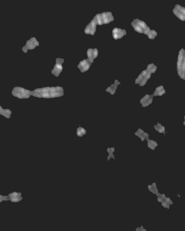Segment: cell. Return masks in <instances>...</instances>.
<instances>
[{
  "label": "cell",
  "mask_w": 185,
  "mask_h": 231,
  "mask_svg": "<svg viewBox=\"0 0 185 231\" xmlns=\"http://www.w3.org/2000/svg\"><path fill=\"white\" fill-rule=\"evenodd\" d=\"M64 94L63 88L60 86L46 87V88L35 89L31 91V95L39 98H55L61 97Z\"/></svg>",
  "instance_id": "cell-1"
},
{
  "label": "cell",
  "mask_w": 185,
  "mask_h": 231,
  "mask_svg": "<svg viewBox=\"0 0 185 231\" xmlns=\"http://www.w3.org/2000/svg\"><path fill=\"white\" fill-rule=\"evenodd\" d=\"M177 72L178 75L182 79L185 78V50L182 48L178 52L177 60Z\"/></svg>",
  "instance_id": "cell-2"
},
{
  "label": "cell",
  "mask_w": 185,
  "mask_h": 231,
  "mask_svg": "<svg viewBox=\"0 0 185 231\" xmlns=\"http://www.w3.org/2000/svg\"><path fill=\"white\" fill-rule=\"evenodd\" d=\"M97 25H101L109 24L113 21L114 18L111 12H104L102 14H98L93 19Z\"/></svg>",
  "instance_id": "cell-3"
},
{
  "label": "cell",
  "mask_w": 185,
  "mask_h": 231,
  "mask_svg": "<svg viewBox=\"0 0 185 231\" xmlns=\"http://www.w3.org/2000/svg\"><path fill=\"white\" fill-rule=\"evenodd\" d=\"M132 26L136 32L139 33H144L148 35L149 31L151 30L149 27L145 24V22L140 20L139 19H135L132 22Z\"/></svg>",
  "instance_id": "cell-4"
},
{
  "label": "cell",
  "mask_w": 185,
  "mask_h": 231,
  "mask_svg": "<svg viewBox=\"0 0 185 231\" xmlns=\"http://www.w3.org/2000/svg\"><path fill=\"white\" fill-rule=\"evenodd\" d=\"M12 94L19 99H28L31 95V91L25 90L21 87H15L12 91Z\"/></svg>",
  "instance_id": "cell-5"
},
{
  "label": "cell",
  "mask_w": 185,
  "mask_h": 231,
  "mask_svg": "<svg viewBox=\"0 0 185 231\" xmlns=\"http://www.w3.org/2000/svg\"><path fill=\"white\" fill-rule=\"evenodd\" d=\"M151 73L148 70H144L136 78L135 83L139 84L140 86H143L148 82V80L151 78Z\"/></svg>",
  "instance_id": "cell-6"
},
{
  "label": "cell",
  "mask_w": 185,
  "mask_h": 231,
  "mask_svg": "<svg viewBox=\"0 0 185 231\" xmlns=\"http://www.w3.org/2000/svg\"><path fill=\"white\" fill-rule=\"evenodd\" d=\"M39 45V42L37 41L35 37H32L29 40L27 41L26 45L22 48V51L24 53H27L28 50H33L36 47Z\"/></svg>",
  "instance_id": "cell-7"
},
{
  "label": "cell",
  "mask_w": 185,
  "mask_h": 231,
  "mask_svg": "<svg viewBox=\"0 0 185 231\" xmlns=\"http://www.w3.org/2000/svg\"><path fill=\"white\" fill-rule=\"evenodd\" d=\"M173 12L178 19L182 21H185V7L179 5H176L175 8L173 9Z\"/></svg>",
  "instance_id": "cell-8"
},
{
  "label": "cell",
  "mask_w": 185,
  "mask_h": 231,
  "mask_svg": "<svg viewBox=\"0 0 185 231\" xmlns=\"http://www.w3.org/2000/svg\"><path fill=\"white\" fill-rule=\"evenodd\" d=\"M63 62H64V60L63 59L59 58L56 59V64L53 69V70L52 71V74H53L54 75H55L57 77L59 75V74L63 71L62 64Z\"/></svg>",
  "instance_id": "cell-9"
},
{
  "label": "cell",
  "mask_w": 185,
  "mask_h": 231,
  "mask_svg": "<svg viewBox=\"0 0 185 231\" xmlns=\"http://www.w3.org/2000/svg\"><path fill=\"white\" fill-rule=\"evenodd\" d=\"M91 64L92 63H91L88 60H84L80 62L79 65H78V68L81 73H84L89 69Z\"/></svg>",
  "instance_id": "cell-10"
},
{
  "label": "cell",
  "mask_w": 185,
  "mask_h": 231,
  "mask_svg": "<svg viewBox=\"0 0 185 231\" xmlns=\"http://www.w3.org/2000/svg\"><path fill=\"white\" fill-rule=\"evenodd\" d=\"M126 34V31L125 29H122L117 28H115L113 29L112 32V35L114 39H121L123 36H125Z\"/></svg>",
  "instance_id": "cell-11"
},
{
  "label": "cell",
  "mask_w": 185,
  "mask_h": 231,
  "mask_svg": "<svg viewBox=\"0 0 185 231\" xmlns=\"http://www.w3.org/2000/svg\"><path fill=\"white\" fill-rule=\"evenodd\" d=\"M98 50L97 48H89L87 51V56L88 58L87 60L93 64L94 60L97 58L98 56Z\"/></svg>",
  "instance_id": "cell-12"
},
{
  "label": "cell",
  "mask_w": 185,
  "mask_h": 231,
  "mask_svg": "<svg viewBox=\"0 0 185 231\" xmlns=\"http://www.w3.org/2000/svg\"><path fill=\"white\" fill-rule=\"evenodd\" d=\"M96 27H97V24H96V23H95V22L93 20L86 26V28L85 29V31H84L85 33L88 34V35H93L95 33V32H96Z\"/></svg>",
  "instance_id": "cell-13"
},
{
  "label": "cell",
  "mask_w": 185,
  "mask_h": 231,
  "mask_svg": "<svg viewBox=\"0 0 185 231\" xmlns=\"http://www.w3.org/2000/svg\"><path fill=\"white\" fill-rule=\"evenodd\" d=\"M154 97L153 95L152 96H149V95H146L145 97H143L141 101H140V103L142 104L143 107H146L151 104L152 102V97Z\"/></svg>",
  "instance_id": "cell-14"
},
{
  "label": "cell",
  "mask_w": 185,
  "mask_h": 231,
  "mask_svg": "<svg viewBox=\"0 0 185 231\" xmlns=\"http://www.w3.org/2000/svg\"><path fill=\"white\" fill-rule=\"evenodd\" d=\"M9 198L12 202H18L22 199L21 197V193L14 192L9 195Z\"/></svg>",
  "instance_id": "cell-15"
},
{
  "label": "cell",
  "mask_w": 185,
  "mask_h": 231,
  "mask_svg": "<svg viewBox=\"0 0 185 231\" xmlns=\"http://www.w3.org/2000/svg\"><path fill=\"white\" fill-rule=\"evenodd\" d=\"M135 135L136 136H138V137H139V138L141 139V140L142 141H143L144 140L149 139V134H148L147 133H145L141 129H139L136 132Z\"/></svg>",
  "instance_id": "cell-16"
},
{
  "label": "cell",
  "mask_w": 185,
  "mask_h": 231,
  "mask_svg": "<svg viewBox=\"0 0 185 231\" xmlns=\"http://www.w3.org/2000/svg\"><path fill=\"white\" fill-rule=\"evenodd\" d=\"M120 84V82H119V81L117 80H115V83L113 84H112L111 86H110L109 88H108L106 89V91L110 93L112 95H113L115 92H116V89H117V87Z\"/></svg>",
  "instance_id": "cell-17"
},
{
  "label": "cell",
  "mask_w": 185,
  "mask_h": 231,
  "mask_svg": "<svg viewBox=\"0 0 185 231\" xmlns=\"http://www.w3.org/2000/svg\"><path fill=\"white\" fill-rule=\"evenodd\" d=\"M165 93V91L162 86H158L156 88L155 93H153V96H162Z\"/></svg>",
  "instance_id": "cell-18"
},
{
  "label": "cell",
  "mask_w": 185,
  "mask_h": 231,
  "mask_svg": "<svg viewBox=\"0 0 185 231\" xmlns=\"http://www.w3.org/2000/svg\"><path fill=\"white\" fill-rule=\"evenodd\" d=\"M11 111L9 109H3L2 107H0V114L1 115L4 116L5 118H10L11 115Z\"/></svg>",
  "instance_id": "cell-19"
},
{
  "label": "cell",
  "mask_w": 185,
  "mask_h": 231,
  "mask_svg": "<svg viewBox=\"0 0 185 231\" xmlns=\"http://www.w3.org/2000/svg\"><path fill=\"white\" fill-rule=\"evenodd\" d=\"M161 203H162V205L163 206V207L164 208H170V205L173 204V202L171 201V199L170 198H167V197H165Z\"/></svg>",
  "instance_id": "cell-20"
},
{
  "label": "cell",
  "mask_w": 185,
  "mask_h": 231,
  "mask_svg": "<svg viewBox=\"0 0 185 231\" xmlns=\"http://www.w3.org/2000/svg\"><path fill=\"white\" fill-rule=\"evenodd\" d=\"M148 188H149V190L150 191H151L152 193H154V194H156L157 196L158 195V189L156 187V185L155 183H153L152 185H150L148 186Z\"/></svg>",
  "instance_id": "cell-21"
},
{
  "label": "cell",
  "mask_w": 185,
  "mask_h": 231,
  "mask_svg": "<svg viewBox=\"0 0 185 231\" xmlns=\"http://www.w3.org/2000/svg\"><path fill=\"white\" fill-rule=\"evenodd\" d=\"M147 140H148V147L149 148H151V149H155L156 148V147H157L158 144L155 141L152 140H149V139H148Z\"/></svg>",
  "instance_id": "cell-22"
},
{
  "label": "cell",
  "mask_w": 185,
  "mask_h": 231,
  "mask_svg": "<svg viewBox=\"0 0 185 231\" xmlns=\"http://www.w3.org/2000/svg\"><path fill=\"white\" fill-rule=\"evenodd\" d=\"M155 129L160 133H165V127L162 126L161 123H158L157 125L155 126Z\"/></svg>",
  "instance_id": "cell-23"
},
{
  "label": "cell",
  "mask_w": 185,
  "mask_h": 231,
  "mask_svg": "<svg viewBox=\"0 0 185 231\" xmlns=\"http://www.w3.org/2000/svg\"><path fill=\"white\" fill-rule=\"evenodd\" d=\"M157 69V67L155 65L153 64H151L148 66V68H147V70H148L151 74L154 73L156 72Z\"/></svg>",
  "instance_id": "cell-24"
},
{
  "label": "cell",
  "mask_w": 185,
  "mask_h": 231,
  "mask_svg": "<svg viewBox=\"0 0 185 231\" xmlns=\"http://www.w3.org/2000/svg\"><path fill=\"white\" fill-rule=\"evenodd\" d=\"M147 35L148 36L149 39H154L155 38V37H156V35H157V32H156V31H155V30H151V29L149 31V32L148 34Z\"/></svg>",
  "instance_id": "cell-25"
},
{
  "label": "cell",
  "mask_w": 185,
  "mask_h": 231,
  "mask_svg": "<svg viewBox=\"0 0 185 231\" xmlns=\"http://www.w3.org/2000/svg\"><path fill=\"white\" fill-rule=\"evenodd\" d=\"M86 133V131L84 128L81 127L78 128V129H77V135L78 136H82L83 135H84Z\"/></svg>",
  "instance_id": "cell-26"
},
{
  "label": "cell",
  "mask_w": 185,
  "mask_h": 231,
  "mask_svg": "<svg viewBox=\"0 0 185 231\" xmlns=\"http://www.w3.org/2000/svg\"><path fill=\"white\" fill-rule=\"evenodd\" d=\"M114 150H115V149H114V148H108V149H107V151L108 152V153H109V156H108V160H109L111 158H113V159L115 158H114V156H113V152H114Z\"/></svg>",
  "instance_id": "cell-27"
},
{
  "label": "cell",
  "mask_w": 185,
  "mask_h": 231,
  "mask_svg": "<svg viewBox=\"0 0 185 231\" xmlns=\"http://www.w3.org/2000/svg\"><path fill=\"white\" fill-rule=\"evenodd\" d=\"M165 197H166L165 196V195L160 194V193H159L158 195V202H162L163 200H164Z\"/></svg>",
  "instance_id": "cell-28"
},
{
  "label": "cell",
  "mask_w": 185,
  "mask_h": 231,
  "mask_svg": "<svg viewBox=\"0 0 185 231\" xmlns=\"http://www.w3.org/2000/svg\"><path fill=\"white\" fill-rule=\"evenodd\" d=\"M144 230V231H145L146 230L145 229H143V227H140V228H138L137 229H136V230Z\"/></svg>",
  "instance_id": "cell-29"
},
{
  "label": "cell",
  "mask_w": 185,
  "mask_h": 231,
  "mask_svg": "<svg viewBox=\"0 0 185 231\" xmlns=\"http://www.w3.org/2000/svg\"><path fill=\"white\" fill-rule=\"evenodd\" d=\"M183 124L185 126V116H184V123Z\"/></svg>",
  "instance_id": "cell-30"
},
{
  "label": "cell",
  "mask_w": 185,
  "mask_h": 231,
  "mask_svg": "<svg viewBox=\"0 0 185 231\" xmlns=\"http://www.w3.org/2000/svg\"><path fill=\"white\" fill-rule=\"evenodd\" d=\"M184 80H185V78H184Z\"/></svg>",
  "instance_id": "cell-31"
}]
</instances>
